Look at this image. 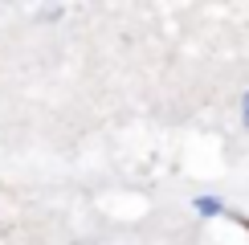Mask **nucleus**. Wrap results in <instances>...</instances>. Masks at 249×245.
<instances>
[{
    "label": "nucleus",
    "instance_id": "nucleus-2",
    "mask_svg": "<svg viewBox=\"0 0 249 245\" xmlns=\"http://www.w3.org/2000/svg\"><path fill=\"white\" fill-rule=\"evenodd\" d=\"M245 122H249V94H245Z\"/></svg>",
    "mask_w": 249,
    "mask_h": 245
},
{
    "label": "nucleus",
    "instance_id": "nucleus-1",
    "mask_svg": "<svg viewBox=\"0 0 249 245\" xmlns=\"http://www.w3.org/2000/svg\"><path fill=\"white\" fill-rule=\"evenodd\" d=\"M196 212H204V217H213V212H221V200H196Z\"/></svg>",
    "mask_w": 249,
    "mask_h": 245
}]
</instances>
